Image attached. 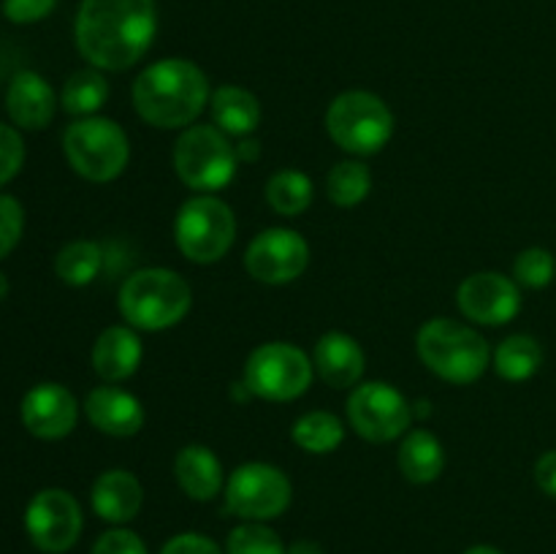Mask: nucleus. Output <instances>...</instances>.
Returning <instances> with one entry per match:
<instances>
[{
  "label": "nucleus",
  "instance_id": "obj_1",
  "mask_svg": "<svg viewBox=\"0 0 556 554\" xmlns=\"http://www.w3.org/2000/svg\"><path fill=\"white\" fill-rule=\"evenodd\" d=\"M157 33L155 0H81L76 49L98 71H128L150 52Z\"/></svg>",
  "mask_w": 556,
  "mask_h": 554
},
{
  "label": "nucleus",
  "instance_id": "obj_2",
  "mask_svg": "<svg viewBox=\"0 0 556 554\" xmlns=\"http://www.w3.org/2000/svg\"><path fill=\"white\" fill-rule=\"evenodd\" d=\"M210 79L185 58H163L147 65L134 81V106L144 123L161 130L190 128L210 106Z\"/></svg>",
  "mask_w": 556,
  "mask_h": 554
},
{
  "label": "nucleus",
  "instance_id": "obj_3",
  "mask_svg": "<svg viewBox=\"0 0 556 554\" xmlns=\"http://www.w3.org/2000/svg\"><path fill=\"white\" fill-rule=\"evenodd\" d=\"M119 315L139 331H163L177 326L193 307V288L182 275L163 266L139 269L119 286Z\"/></svg>",
  "mask_w": 556,
  "mask_h": 554
},
{
  "label": "nucleus",
  "instance_id": "obj_4",
  "mask_svg": "<svg viewBox=\"0 0 556 554\" xmlns=\"http://www.w3.org/2000/svg\"><path fill=\"white\" fill-rule=\"evenodd\" d=\"M416 348L421 362L438 378L454 386H470L492 367L486 337L454 318H432L418 329Z\"/></svg>",
  "mask_w": 556,
  "mask_h": 554
},
{
  "label": "nucleus",
  "instance_id": "obj_5",
  "mask_svg": "<svg viewBox=\"0 0 556 554\" xmlns=\"http://www.w3.org/2000/svg\"><path fill=\"white\" fill-rule=\"evenodd\" d=\"M326 130L351 155H378L394 136V112L375 92L348 90L326 109Z\"/></svg>",
  "mask_w": 556,
  "mask_h": 554
},
{
  "label": "nucleus",
  "instance_id": "obj_6",
  "mask_svg": "<svg viewBox=\"0 0 556 554\" xmlns=\"http://www.w3.org/2000/svg\"><path fill=\"white\" fill-rule=\"evenodd\" d=\"M71 168L90 182H112L128 168L130 141L123 125L109 117H79L63 134Z\"/></svg>",
  "mask_w": 556,
  "mask_h": 554
},
{
  "label": "nucleus",
  "instance_id": "obj_7",
  "mask_svg": "<svg viewBox=\"0 0 556 554\" xmlns=\"http://www.w3.org/2000/svg\"><path fill=\"white\" fill-rule=\"evenodd\" d=\"M237 239V215L215 193H199L179 206L174 217V242L193 264H215Z\"/></svg>",
  "mask_w": 556,
  "mask_h": 554
},
{
  "label": "nucleus",
  "instance_id": "obj_8",
  "mask_svg": "<svg viewBox=\"0 0 556 554\" xmlns=\"http://www.w3.org/2000/svg\"><path fill=\"white\" fill-rule=\"evenodd\" d=\"M239 166L231 136L217 125H190L174 144V168L190 190L215 193L226 188Z\"/></svg>",
  "mask_w": 556,
  "mask_h": 554
},
{
  "label": "nucleus",
  "instance_id": "obj_9",
  "mask_svg": "<svg viewBox=\"0 0 556 554\" xmlns=\"http://www.w3.org/2000/svg\"><path fill=\"white\" fill-rule=\"evenodd\" d=\"M315 364L291 342H264L244 362L242 383L269 402H293L313 386Z\"/></svg>",
  "mask_w": 556,
  "mask_h": 554
},
{
  "label": "nucleus",
  "instance_id": "obj_10",
  "mask_svg": "<svg viewBox=\"0 0 556 554\" xmlns=\"http://www.w3.org/2000/svg\"><path fill=\"white\" fill-rule=\"evenodd\" d=\"M413 421V405L396 386L386 380H367L351 389L348 424L369 443H391L405 438Z\"/></svg>",
  "mask_w": 556,
  "mask_h": 554
},
{
  "label": "nucleus",
  "instance_id": "obj_11",
  "mask_svg": "<svg viewBox=\"0 0 556 554\" xmlns=\"http://www.w3.org/2000/svg\"><path fill=\"white\" fill-rule=\"evenodd\" d=\"M293 487L280 467L269 462H244L228 476L226 505L244 521H269L286 514Z\"/></svg>",
  "mask_w": 556,
  "mask_h": 554
},
{
  "label": "nucleus",
  "instance_id": "obj_12",
  "mask_svg": "<svg viewBox=\"0 0 556 554\" xmlns=\"http://www.w3.org/2000/svg\"><path fill=\"white\" fill-rule=\"evenodd\" d=\"M81 527H85V516H81L79 503L65 489H41L27 503L25 530L41 552H68L79 541Z\"/></svg>",
  "mask_w": 556,
  "mask_h": 554
},
{
  "label": "nucleus",
  "instance_id": "obj_13",
  "mask_svg": "<svg viewBox=\"0 0 556 554\" xmlns=\"http://www.w3.org/2000/svg\"><path fill=\"white\" fill-rule=\"evenodd\" d=\"M309 264V244L293 228H266L244 250V269L266 286H288L304 275Z\"/></svg>",
  "mask_w": 556,
  "mask_h": 554
},
{
  "label": "nucleus",
  "instance_id": "obj_14",
  "mask_svg": "<svg viewBox=\"0 0 556 554\" xmlns=\"http://www.w3.org/2000/svg\"><path fill=\"white\" fill-rule=\"evenodd\" d=\"M456 304L467 320L481 326H505L521 313L519 282L500 272H476L462 280Z\"/></svg>",
  "mask_w": 556,
  "mask_h": 554
},
{
  "label": "nucleus",
  "instance_id": "obj_15",
  "mask_svg": "<svg viewBox=\"0 0 556 554\" xmlns=\"http://www.w3.org/2000/svg\"><path fill=\"white\" fill-rule=\"evenodd\" d=\"M22 424L41 440H60L74 432L79 402L63 383H38L22 400Z\"/></svg>",
  "mask_w": 556,
  "mask_h": 554
},
{
  "label": "nucleus",
  "instance_id": "obj_16",
  "mask_svg": "<svg viewBox=\"0 0 556 554\" xmlns=\"http://www.w3.org/2000/svg\"><path fill=\"white\" fill-rule=\"evenodd\" d=\"M85 416L90 418L98 432L109 435V438H134L147 421L144 405L139 402V396L117 389V386L92 389L85 400Z\"/></svg>",
  "mask_w": 556,
  "mask_h": 554
},
{
  "label": "nucleus",
  "instance_id": "obj_17",
  "mask_svg": "<svg viewBox=\"0 0 556 554\" xmlns=\"http://www.w3.org/2000/svg\"><path fill=\"white\" fill-rule=\"evenodd\" d=\"M315 375L331 389H353L362 383L364 369H367V353L356 337L345 331H326L315 342L313 353Z\"/></svg>",
  "mask_w": 556,
  "mask_h": 554
},
{
  "label": "nucleus",
  "instance_id": "obj_18",
  "mask_svg": "<svg viewBox=\"0 0 556 554\" xmlns=\"http://www.w3.org/2000/svg\"><path fill=\"white\" fill-rule=\"evenodd\" d=\"M5 112L20 128L43 130L58 112V96L41 74L20 71L5 92Z\"/></svg>",
  "mask_w": 556,
  "mask_h": 554
},
{
  "label": "nucleus",
  "instance_id": "obj_19",
  "mask_svg": "<svg viewBox=\"0 0 556 554\" xmlns=\"http://www.w3.org/2000/svg\"><path fill=\"white\" fill-rule=\"evenodd\" d=\"M92 511L109 525H128L144 505V487L130 470L114 467L101 473L90 492Z\"/></svg>",
  "mask_w": 556,
  "mask_h": 554
},
{
  "label": "nucleus",
  "instance_id": "obj_20",
  "mask_svg": "<svg viewBox=\"0 0 556 554\" xmlns=\"http://www.w3.org/2000/svg\"><path fill=\"white\" fill-rule=\"evenodd\" d=\"M141 358H144V345L128 324L103 329L92 345V367L106 383H123L136 375Z\"/></svg>",
  "mask_w": 556,
  "mask_h": 554
},
{
  "label": "nucleus",
  "instance_id": "obj_21",
  "mask_svg": "<svg viewBox=\"0 0 556 554\" xmlns=\"http://www.w3.org/2000/svg\"><path fill=\"white\" fill-rule=\"evenodd\" d=\"M174 476H177L179 489L190 500H199V503H210L226 487L220 459H217L215 451L201 443H190L177 451V456H174Z\"/></svg>",
  "mask_w": 556,
  "mask_h": 554
},
{
  "label": "nucleus",
  "instance_id": "obj_22",
  "mask_svg": "<svg viewBox=\"0 0 556 554\" xmlns=\"http://www.w3.org/2000/svg\"><path fill=\"white\" fill-rule=\"evenodd\" d=\"M212 125L226 136L248 139L261 125V103L250 90L239 85H220L210 98Z\"/></svg>",
  "mask_w": 556,
  "mask_h": 554
},
{
  "label": "nucleus",
  "instance_id": "obj_23",
  "mask_svg": "<svg viewBox=\"0 0 556 554\" xmlns=\"http://www.w3.org/2000/svg\"><path fill=\"white\" fill-rule=\"evenodd\" d=\"M400 470L410 483H432L445 470V449L429 429H410L400 445Z\"/></svg>",
  "mask_w": 556,
  "mask_h": 554
},
{
  "label": "nucleus",
  "instance_id": "obj_24",
  "mask_svg": "<svg viewBox=\"0 0 556 554\" xmlns=\"http://www.w3.org/2000/svg\"><path fill=\"white\" fill-rule=\"evenodd\" d=\"M543 348L532 335H510L505 337L492 353V367L508 383H521L530 380L541 369Z\"/></svg>",
  "mask_w": 556,
  "mask_h": 554
},
{
  "label": "nucleus",
  "instance_id": "obj_25",
  "mask_svg": "<svg viewBox=\"0 0 556 554\" xmlns=\"http://www.w3.org/2000/svg\"><path fill=\"white\" fill-rule=\"evenodd\" d=\"M291 438L307 454H331L345 440V424L329 411H309L293 421Z\"/></svg>",
  "mask_w": 556,
  "mask_h": 554
},
{
  "label": "nucleus",
  "instance_id": "obj_26",
  "mask_svg": "<svg viewBox=\"0 0 556 554\" xmlns=\"http://www.w3.org/2000/svg\"><path fill=\"white\" fill-rule=\"evenodd\" d=\"M313 179L304 172H296V168H282V172L271 174L269 182H266V201L282 217L304 215L313 204Z\"/></svg>",
  "mask_w": 556,
  "mask_h": 554
},
{
  "label": "nucleus",
  "instance_id": "obj_27",
  "mask_svg": "<svg viewBox=\"0 0 556 554\" xmlns=\"http://www.w3.org/2000/svg\"><path fill=\"white\" fill-rule=\"evenodd\" d=\"M103 248L98 242H90V239H76V242H68L54 259V272H58L60 280L71 288H85L101 275L103 269Z\"/></svg>",
  "mask_w": 556,
  "mask_h": 554
},
{
  "label": "nucleus",
  "instance_id": "obj_28",
  "mask_svg": "<svg viewBox=\"0 0 556 554\" xmlns=\"http://www.w3.org/2000/svg\"><path fill=\"white\" fill-rule=\"evenodd\" d=\"M109 81L98 68H81L68 76L63 87V109L74 117H96L98 109L106 103Z\"/></svg>",
  "mask_w": 556,
  "mask_h": 554
},
{
  "label": "nucleus",
  "instance_id": "obj_29",
  "mask_svg": "<svg viewBox=\"0 0 556 554\" xmlns=\"http://www.w3.org/2000/svg\"><path fill=\"white\" fill-rule=\"evenodd\" d=\"M372 190V174L362 161H342L326 177V193L337 206H358Z\"/></svg>",
  "mask_w": 556,
  "mask_h": 554
},
{
  "label": "nucleus",
  "instance_id": "obj_30",
  "mask_svg": "<svg viewBox=\"0 0 556 554\" xmlns=\"http://www.w3.org/2000/svg\"><path fill=\"white\" fill-rule=\"evenodd\" d=\"M226 554H288V549L264 521H242L228 532Z\"/></svg>",
  "mask_w": 556,
  "mask_h": 554
},
{
  "label": "nucleus",
  "instance_id": "obj_31",
  "mask_svg": "<svg viewBox=\"0 0 556 554\" xmlns=\"http://www.w3.org/2000/svg\"><path fill=\"white\" fill-rule=\"evenodd\" d=\"M554 277H556V259L552 250L527 248L516 255L514 280L519 282V286L538 291V288L552 286Z\"/></svg>",
  "mask_w": 556,
  "mask_h": 554
},
{
  "label": "nucleus",
  "instance_id": "obj_32",
  "mask_svg": "<svg viewBox=\"0 0 556 554\" xmlns=\"http://www.w3.org/2000/svg\"><path fill=\"white\" fill-rule=\"evenodd\" d=\"M25 228V210L14 196L0 193V261L20 244Z\"/></svg>",
  "mask_w": 556,
  "mask_h": 554
},
{
  "label": "nucleus",
  "instance_id": "obj_33",
  "mask_svg": "<svg viewBox=\"0 0 556 554\" xmlns=\"http://www.w3.org/2000/svg\"><path fill=\"white\" fill-rule=\"evenodd\" d=\"M22 163H25V141L20 130L0 123V188L20 174Z\"/></svg>",
  "mask_w": 556,
  "mask_h": 554
},
{
  "label": "nucleus",
  "instance_id": "obj_34",
  "mask_svg": "<svg viewBox=\"0 0 556 554\" xmlns=\"http://www.w3.org/2000/svg\"><path fill=\"white\" fill-rule=\"evenodd\" d=\"M90 554H147V546L134 530L114 527V530H106L98 538Z\"/></svg>",
  "mask_w": 556,
  "mask_h": 554
},
{
  "label": "nucleus",
  "instance_id": "obj_35",
  "mask_svg": "<svg viewBox=\"0 0 556 554\" xmlns=\"http://www.w3.org/2000/svg\"><path fill=\"white\" fill-rule=\"evenodd\" d=\"M54 5L58 0H3V14L14 25H33V22L47 20Z\"/></svg>",
  "mask_w": 556,
  "mask_h": 554
},
{
  "label": "nucleus",
  "instance_id": "obj_36",
  "mask_svg": "<svg viewBox=\"0 0 556 554\" xmlns=\"http://www.w3.org/2000/svg\"><path fill=\"white\" fill-rule=\"evenodd\" d=\"M161 554H226L212 538L201 532H179L163 546Z\"/></svg>",
  "mask_w": 556,
  "mask_h": 554
},
{
  "label": "nucleus",
  "instance_id": "obj_37",
  "mask_svg": "<svg viewBox=\"0 0 556 554\" xmlns=\"http://www.w3.org/2000/svg\"><path fill=\"white\" fill-rule=\"evenodd\" d=\"M535 483L541 487L543 494L556 500V449L546 451V454L535 462Z\"/></svg>",
  "mask_w": 556,
  "mask_h": 554
},
{
  "label": "nucleus",
  "instance_id": "obj_38",
  "mask_svg": "<svg viewBox=\"0 0 556 554\" xmlns=\"http://www.w3.org/2000/svg\"><path fill=\"white\" fill-rule=\"evenodd\" d=\"M258 155H261V147H258V141H253L248 136V139H242L237 144V158L242 163H253V161H258Z\"/></svg>",
  "mask_w": 556,
  "mask_h": 554
},
{
  "label": "nucleus",
  "instance_id": "obj_39",
  "mask_svg": "<svg viewBox=\"0 0 556 554\" xmlns=\"http://www.w3.org/2000/svg\"><path fill=\"white\" fill-rule=\"evenodd\" d=\"M288 554H324V549H320L315 541H296L291 549H288Z\"/></svg>",
  "mask_w": 556,
  "mask_h": 554
},
{
  "label": "nucleus",
  "instance_id": "obj_40",
  "mask_svg": "<svg viewBox=\"0 0 556 554\" xmlns=\"http://www.w3.org/2000/svg\"><path fill=\"white\" fill-rule=\"evenodd\" d=\"M465 554H503V552L494 546H486V543H481V546H470Z\"/></svg>",
  "mask_w": 556,
  "mask_h": 554
},
{
  "label": "nucleus",
  "instance_id": "obj_41",
  "mask_svg": "<svg viewBox=\"0 0 556 554\" xmlns=\"http://www.w3.org/2000/svg\"><path fill=\"white\" fill-rule=\"evenodd\" d=\"M5 293H9V280H5V275L0 272V302L5 299Z\"/></svg>",
  "mask_w": 556,
  "mask_h": 554
}]
</instances>
